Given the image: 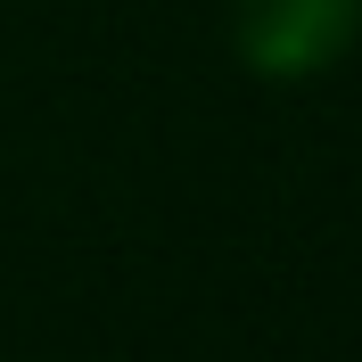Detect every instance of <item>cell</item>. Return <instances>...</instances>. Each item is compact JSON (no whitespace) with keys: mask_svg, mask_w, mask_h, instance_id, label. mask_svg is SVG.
<instances>
[{"mask_svg":"<svg viewBox=\"0 0 362 362\" xmlns=\"http://www.w3.org/2000/svg\"><path fill=\"white\" fill-rule=\"evenodd\" d=\"M362 0H230V42L264 83H313L354 49Z\"/></svg>","mask_w":362,"mask_h":362,"instance_id":"1","label":"cell"}]
</instances>
